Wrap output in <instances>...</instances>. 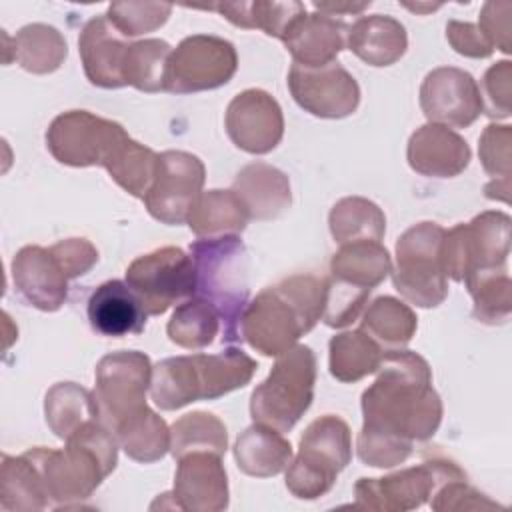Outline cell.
Here are the masks:
<instances>
[{"label":"cell","mask_w":512,"mask_h":512,"mask_svg":"<svg viewBox=\"0 0 512 512\" xmlns=\"http://www.w3.org/2000/svg\"><path fill=\"white\" fill-rule=\"evenodd\" d=\"M234 458L240 472L254 478H270L288 468L292 446L282 432L254 422L238 436Z\"/></svg>","instance_id":"obj_27"},{"label":"cell","mask_w":512,"mask_h":512,"mask_svg":"<svg viewBox=\"0 0 512 512\" xmlns=\"http://www.w3.org/2000/svg\"><path fill=\"white\" fill-rule=\"evenodd\" d=\"M510 254V216L488 210L468 224H456L444 232L440 260L446 278L464 282L478 270L506 268Z\"/></svg>","instance_id":"obj_9"},{"label":"cell","mask_w":512,"mask_h":512,"mask_svg":"<svg viewBox=\"0 0 512 512\" xmlns=\"http://www.w3.org/2000/svg\"><path fill=\"white\" fill-rule=\"evenodd\" d=\"M12 52V60L18 62L26 72L50 74L58 70L66 56L68 46L64 36L48 24L34 22L26 24L12 38V48H4V64Z\"/></svg>","instance_id":"obj_29"},{"label":"cell","mask_w":512,"mask_h":512,"mask_svg":"<svg viewBox=\"0 0 512 512\" xmlns=\"http://www.w3.org/2000/svg\"><path fill=\"white\" fill-rule=\"evenodd\" d=\"M420 108L432 124L466 128L482 114L480 86L466 70L454 66L434 68L420 86Z\"/></svg>","instance_id":"obj_17"},{"label":"cell","mask_w":512,"mask_h":512,"mask_svg":"<svg viewBox=\"0 0 512 512\" xmlns=\"http://www.w3.org/2000/svg\"><path fill=\"white\" fill-rule=\"evenodd\" d=\"M328 348L330 374L340 382H358L364 376L374 374L386 354V350L360 328L334 336Z\"/></svg>","instance_id":"obj_36"},{"label":"cell","mask_w":512,"mask_h":512,"mask_svg":"<svg viewBox=\"0 0 512 512\" xmlns=\"http://www.w3.org/2000/svg\"><path fill=\"white\" fill-rule=\"evenodd\" d=\"M316 356L308 346L296 344L282 352L268 378L250 396L254 422L288 432L304 416L314 398Z\"/></svg>","instance_id":"obj_6"},{"label":"cell","mask_w":512,"mask_h":512,"mask_svg":"<svg viewBox=\"0 0 512 512\" xmlns=\"http://www.w3.org/2000/svg\"><path fill=\"white\" fill-rule=\"evenodd\" d=\"M326 286L324 276L294 274L264 288L242 314L240 338L264 356L290 350L322 318Z\"/></svg>","instance_id":"obj_2"},{"label":"cell","mask_w":512,"mask_h":512,"mask_svg":"<svg viewBox=\"0 0 512 512\" xmlns=\"http://www.w3.org/2000/svg\"><path fill=\"white\" fill-rule=\"evenodd\" d=\"M404 6L414 10V12H430V10L440 8V4H404Z\"/></svg>","instance_id":"obj_52"},{"label":"cell","mask_w":512,"mask_h":512,"mask_svg":"<svg viewBox=\"0 0 512 512\" xmlns=\"http://www.w3.org/2000/svg\"><path fill=\"white\" fill-rule=\"evenodd\" d=\"M158 160L160 154H156L152 148L128 138L108 162L106 170L128 194L144 198L156 178Z\"/></svg>","instance_id":"obj_41"},{"label":"cell","mask_w":512,"mask_h":512,"mask_svg":"<svg viewBox=\"0 0 512 512\" xmlns=\"http://www.w3.org/2000/svg\"><path fill=\"white\" fill-rule=\"evenodd\" d=\"M44 414L46 424L60 440H68L88 420H100L94 394L74 382H58L46 392Z\"/></svg>","instance_id":"obj_34"},{"label":"cell","mask_w":512,"mask_h":512,"mask_svg":"<svg viewBox=\"0 0 512 512\" xmlns=\"http://www.w3.org/2000/svg\"><path fill=\"white\" fill-rule=\"evenodd\" d=\"M466 478L450 460H426L418 466L382 478H360L354 486L356 508L378 512H406L420 508L446 482Z\"/></svg>","instance_id":"obj_11"},{"label":"cell","mask_w":512,"mask_h":512,"mask_svg":"<svg viewBox=\"0 0 512 512\" xmlns=\"http://www.w3.org/2000/svg\"><path fill=\"white\" fill-rule=\"evenodd\" d=\"M470 156V146L458 132L432 122L420 126L406 148L410 168L430 178L458 176L468 168Z\"/></svg>","instance_id":"obj_22"},{"label":"cell","mask_w":512,"mask_h":512,"mask_svg":"<svg viewBox=\"0 0 512 512\" xmlns=\"http://www.w3.org/2000/svg\"><path fill=\"white\" fill-rule=\"evenodd\" d=\"M474 300L472 316L484 324H502L512 310V282L506 268L478 270L464 278Z\"/></svg>","instance_id":"obj_39"},{"label":"cell","mask_w":512,"mask_h":512,"mask_svg":"<svg viewBox=\"0 0 512 512\" xmlns=\"http://www.w3.org/2000/svg\"><path fill=\"white\" fill-rule=\"evenodd\" d=\"M288 88L300 108L318 118H346L360 104V86L338 62L326 66L292 64Z\"/></svg>","instance_id":"obj_16"},{"label":"cell","mask_w":512,"mask_h":512,"mask_svg":"<svg viewBox=\"0 0 512 512\" xmlns=\"http://www.w3.org/2000/svg\"><path fill=\"white\" fill-rule=\"evenodd\" d=\"M376 380L362 392L364 424L358 458L374 468L402 464L414 442L428 440L442 422V402L432 388L428 362L410 350H388Z\"/></svg>","instance_id":"obj_1"},{"label":"cell","mask_w":512,"mask_h":512,"mask_svg":"<svg viewBox=\"0 0 512 512\" xmlns=\"http://www.w3.org/2000/svg\"><path fill=\"white\" fill-rule=\"evenodd\" d=\"M346 46L366 64L382 68L398 62L406 48V28L392 16L372 14L360 16L350 28Z\"/></svg>","instance_id":"obj_26"},{"label":"cell","mask_w":512,"mask_h":512,"mask_svg":"<svg viewBox=\"0 0 512 512\" xmlns=\"http://www.w3.org/2000/svg\"><path fill=\"white\" fill-rule=\"evenodd\" d=\"M326 280H328V286H326V304H324L322 320L330 328H344L358 318L370 292L352 288L332 278H326Z\"/></svg>","instance_id":"obj_45"},{"label":"cell","mask_w":512,"mask_h":512,"mask_svg":"<svg viewBox=\"0 0 512 512\" xmlns=\"http://www.w3.org/2000/svg\"><path fill=\"white\" fill-rule=\"evenodd\" d=\"M444 232L436 222H418L396 242L392 282L400 296L414 306L436 308L448 296V278L440 260Z\"/></svg>","instance_id":"obj_8"},{"label":"cell","mask_w":512,"mask_h":512,"mask_svg":"<svg viewBox=\"0 0 512 512\" xmlns=\"http://www.w3.org/2000/svg\"><path fill=\"white\" fill-rule=\"evenodd\" d=\"M256 368V360L240 348L164 358L152 366L150 396L160 410H178L198 400H216L244 388Z\"/></svg>","instance_id":"obj_4"},{"label":"cell","mask_w":512,"mask_h":512,"mask_svg":"<svg viewBox=\"0 0 512 512\" xmlns=\"http://www.w3.org/2000/svg\"><path fill=\"white\" fill-rule=\"evenodd\" d=\"M64 264L70 280L86 274L98 262V250L86 238H66L50 246Z\"/></svg>","instance_id":"obj_50"},{"label":"cell","mask_w":512,"mask_h":512,"mask_svg":"<svg viewBox=\"0 0 512 512\" xmlns=\"http://www.w3.org/2000/svg\"><path fill=\"white\" fill-rule=\"evenodd\" d=\"M250 216L234 190H208L194 202L188 226L198 238L238 236L244 232Z\"/></svg>","instance_id":"obj_30"},{"label":"cell","mask_w":512,"mask_h":512,"mask_svg":"<svg viewBox=\"0 0 512 512\" xmlns=\"http://www.w3.org/2000/svg\"><path fill=\"white\" fill-rule=\"evenodd\" d=\"M12 282L16 292L42 312H56L68 296L70 276L54 250L30 244L12 260Z\"/></svg>","instance_id":"obj_19"},{"label":"cell","mask_w":512,"mask_h":512,"mask_svg":"<svg viewBox=\"0 0 512 512\" xmlns=\"http://www.w3.org/2000/svg\"><path fill=\"white\" fill-rule=\"evenodd\" d=\"M132 42L122 36L106 14L90 18L78 38V52L90 84L100 88H122L124 66Z\"/></svg>","instance_id":"obj_21"},{"label":"cell","mask_w":512,"mask_h":512,"mask_svg":"<svg viewBox=\"0 0 512 512\" xmlns=\"http://www.w3.org/2000/svg\"><path fill=\"white\" fill-rule=\"evenodd\" d=\"M172 48L160 38L132 42L124 66L126 86L140 92H166V70Z\"/></svg>","instance_id":"obj_40"},{"label":"cell","mask_w":512,"mask_h":512,"mask_svg":"<svg viewBox=\"0 0 512 512\" xmlns=\"http://www.w3.org/2000/svg\"><path fill=\"white\" fill-rule=\"evenodd\" d=\"M24 456L38 470L50 500L68 506L86 500L118 464V440L98 418L82 424L66 448L36 446Z\"/></svg>","instance_id":"obj_3"},{"label":"cell","mask_w":512,"mask_h":512,"mask_svg":"<svg viewBox=\"0 0 512 512\" xmlns=\"http://www.w3.org/2000/svg\"><path fill=\"white\" fill-rule=\"evenodd\" d=\"M112 432L126 456L142 464L156 462L170 450V430L148 406L126 416Z\"/></svg>","instance_id":"obj_31"},{"label":"cell","mask_w":512,"mask_h":512,"mask_svg":"<svg viewBox=\"0 0 512 512\" xmlns=\"http://www.w3.org/2000/svg\"><path fill=\"white\" fill-rule=\"evenodd\" d=\"M418 326V318L412 308L398 298L378 296L362 314L360 330H364L382 350L404 348Z\"/></svg>","instance_id":"obj_32"},{"label":"cell","mask_w":512,"mask_h":512,"mask_svg":"<svg viewBox=\"0 0 512 512\" xmlns=\"http://www.w3.org/2000/svg\"><path fill=\"white\" fill-rule=\"evenodd\" d=\"M348 24L322 12H304L288 28L284 46L294 64L316 68L336 62V56L346 48Z\"/></svg>","instance_id":"obj_23"},{"label":"cell","mask_w":512,"mask_h":512,"mask_svg":"<svg viewBox=\"0 0 512 512\" xmlns=\"http://www.w3.org/2000/svg\"><path fill=\"white\" fill-rule=\"evenodd\" d=\"M146 310L134 290L122 280L100 284L88 300V320L94 332L110 338L140 334L146 326Z\"/></svg>","instance_id":"obj_24"},{"label":"cell","mask_w":512,"mask_h":512,"mask_svg":"<svg viewBox=\"0 0 512 512\" xmlns=\"http://www.w3.org/2000/svg\"><path fill=\"white\" fill-rule=\"evenodd\" d=\"M206 180L202 160L184 150H166L160 154L156 178L142 198L152 218L168 226L188 222L190 210Z\"/></svg>","instance_id":"obj_15"},{"label":"cell","mask_w":512,"mask_h":512,"mask_svg":"<svg viewBox=\"0 0 512 512\" xmlns=\"http://www.w3.org/2000/svg\"><path fill=\"white\" fill-rule=\"evenodd\" d=\"M94 400L100 420L114 430L126 416L146 406L152 382V364L144 352L120 350L106 354L96 364Z\"/></svg>","instance_id":"obj_14"},{"label":"cell","mask_w":512,"mask_h":512,"mask_svg":"<svg viewBox=\"0 0 512 512\" xmlns=\"http://www.w3.org/2000/svg\"><path fill=\"white\" fill-rule=\"evenodd\" d=\"M392 270L388 250L374 240L340 244L330 260V278L372 292Z\"/></svg>","instance_id":"obj_28"},{"label":"cell","mask_w":512,"mask_h":512,"mask_svg":"<svg viewBox=\"0 0 512 512\" xmlns=\"http://www.w3.org/2000/svg\"><path fill=\"white\" fill-rule=\"evenodd\" d=\"M352 460L350 426L334 414L308 424L300 448L286 468V488L302 500H316L330 492L338 474Z\"/></svg>","instance_id":"obj_7"},{"label":"cell","mask_w":512,"mask_h":512,"mask_svg":"<svg viewBox=\"0 0 512 512\" xmlns=\"http://www.w3.org/2000/svg\"><path fill=\"white\" fill-rule=\"evenodd\" d=\"M50 498L34 464L24 456H2L0 504L12 512L44 510Z\"/></svg>","instance_id":"obj_35"},{"label":"cell","mask_w":512,"mask_h":512,"mask_svg":"<svg viewBox=\"0 0 512 512\" xmlns=\"http://www.w3.org/2000/svg\"><path fill=\"white\" fill-rule=\"evenodd\" d=\"M332 238L338 244L374 240L380 242L386 232L384 212L368 198L346 196L338 200L328 216Z\"/></svg>","instance_id":"obj_37"},{"label":"cell","mask_w":512,"mask_h":512,"mask_svg":"<svg viewBox=\"0 0 512 512\" xmlns=\"http://www.w3.org/2000/svg\"><path fill=\"white\" fill-rule=\"evenodd\" d=\"M174 508L220 512L228 508V480L218 454L190 452L178 458L174 474Z\"/></svg>","instance_id":"obj_20"},{"label":"cell","mask_w":512,"mask_h":512,"mask_svg":"<svg viewBox=\"0 0 512 512\" xmlns=\"http://www.w3.org/2000/svg\"><path fill=\"white\" fill-rule=\"evenodd\" d=\"M224 126L236 148L248 154H268L282 140L284 116L268 92L248 88L230 100Z\"/></svg>","instance_id":"obj_18"},{"label":"cell","mask_w":512,"mask_h":512,"mask_svg":"<svg viewBox=\"0 0 512 512\" xmlns=\"http://www.w3.org/2000/svg\"><path fill=\"white\" fill-rule=\"evenodd\" d=\"M228 448L224 422L210 412H188L170 428V452L178 460L190 452H212L222 456Z\"/></svg>","instance_id":"obj_38"},{"label":"cell","mask_w":512,"mask_h":512,"mask_svg":"<svg viewBox=\"0 0 512 512\" xmlns=\"http://www.w3.org/2000/svg\"><path fill=\"white\" fill-rule=\"evenodd\" d=\"M126 284L140 298L148 316H160L176 302L194 296V260L176 246L156 248L130 262Z\"/></svg>","instance_id":"obj_12"},{"label":"cell","mask_w":512,"mask_h":512,"mask_svg":"<svg viewBox=\"0 0 512 512\" xmlns=\"http://www.w3.org/2000/svg\"><path fill=\"white\" fill-rule=\"evenodd\" d=\"M318 12L328 14V16H336V14H360L362 10H366L370 6L368 2H314L312 4Z\"/></svg>","instance_id":"obj_51"},{"label":"cell","mask_w":512,"mask_h":512,"mask_svg":"<svg viewBox=\"0 0 512 512\" xmlns=\"http://www.w3.org/2000/svg\"><path fill=\"white\" fill-rule=\"evenodd\" d=\"M446 40L454 52L468 58H488L494 52L484 32L478 28V24L472 22L450 20L446 24Z\"/></svg>","instance_id":"obj_49"},{"label":"cell","mask_w":512,"mask_h":512,"mask_svg":"<svg viewBox=\"0 0 512 512\" xmlns=\"http://www.w3.org/2000/svg\"><path fill=\"white\" fill-rule=\"evenodd\" d=\"M432 510H492V508H502L476 488H472L466 478L450 480L442 484L430 498Z\"/></svg>","instance_id":"obj_47"},{"label":"cell","mask_w":512,"mask_h":512,"mask_svg":"<svg viewBox=\"0 0 512 512\" xmlns=\"http://www.w3.org/2000/svg\"><path fill=\"white\" fill-rule=\"evenodd\" d=\"M512 128L506 124H488L480 136L478 154L486 174H490L492 182H506L512 174Z\"/></svg>","instance_id":"obj_44"},{"label":"cell","mask_w":512,"mask_h":512,"mask_svg":"<svg viewBox=\"0 0 512 512\" xmlns=\"http://www.w3.org/2000/svg\"><path fill=\"white\" fill-rule=\"evenodd\" d=\"M512 94V64L508 60L492 64L482 78V112L490 118L510 116Z\"/></svg>","instance_id":"obj_46"},{"label":"cell","mask_w":512,"mask_h":512,"mask_svg":"<svg viewBox=\"0 0 512 512\" xmlns=\"http://www.w3.org/2000/svg\"><path fill=\"white\" fill-rule=\"evenodd\" d=\"M510 14H512L510 2H486L482 6L480 20H478V28L484 32L492 48H498L504 54H508L512 48Z\"/></svg>","instance_id":"obj_48"},{"label":"cell","mask_w":512,"mask_h":512,"mask_svg":"<svg viewBox=\"0 0 512 512\" xmlns=\"http://www.w3.org/2000/svg\"><path fill=\"white\" fill-rule=\"evenodd\" d=\"M196 268L194 296L208 302L224 324V342L240 340V320L250 298V258L238 236L200 238L190 244Z\"/></svg>","instance_id":"obj_5"},{"label":"cell","mask_w":512,"mask_h":512,"mask_svg":"<svg viewBox=\"0 0 512 512\" xmlns=\"http://www.w3.org/2000/svg\"><path fill=\"white\" fill-rule=\"evenodd\" d=\"M172 12L170 4L162 2H114L106 10V18L126 38L152 32L166 24Z\"/></svg>","instance_id":"obj_43"},{"label":"cell","mask_w":512,"mask_h":512,"mask_svg":"<svg viewBox=\"0 0 512 512\" xmlns=\"http://www.w3.org/2000/svg\"><path fill=\"white\" fill-rule=\"evenodd\" d=\"M208 10H216L238 28H260L268 36L284 40L288 28L306 12L302 2H220L210 4Z\"/></svg>","instance_id":"obj_33"},{"label":"cell","mask_w":512,"mask_h":512,"mask_svg":"<svg viewBox=\"0 0 512 512\" xmlns=\"http://www.w3.org/2000/svg\"><path fill=\"white\" fill-rule=\"evenodd\" d=\"M128 138V132L114 120L88 110H68L50 122L46 146L60 164L106 168Z\"/></svg>","instance_id":"obj_10"},{"label":"cell","mask_w":512,"mask_h":512,"mask_svg":"<svg viewBox=\"0 0 512 512\" xmlns=\"http://www.w3.org/2000/svg\"><path fill=\"white\" fill-rule=\"evenodd\" d=\"M232 190L254 220H274L284 214L292 202L288 176L266 162L244 166L236 174Z\"/></svg>","instance_id":"obj_25"},{"label":"cell","mask_w":512,"mask_h":512,"mask_svg":"<svg viewBox=\"0 0 512 512\" xmlns=\"http://www.w3.org/2000/svg\"><path fill=\"white\" fill-rule=\"evenodd\" d=\"M218 320L216 310L208 302L192 296L176 306L168 320L166 332L176 346L200 350L214 342V336L218 334Z\"/></svg>","instance_id":"obj_42"},{"label":"cell","mask_w":512,"mask_h":512,"mask_svg":"<svg viewBox=\"0 0 512 512\" xmlns=\"http://www.w3.org/2000/svg\"><path fill=\"white\" fill-rule=\"evenodd\" d=\"M238 54L232 42L212 36H186L170 54L166 70V92L190 94L214 90L232 80Z\"/></svg>","instance_id":"obj_13"}]
</instances>
